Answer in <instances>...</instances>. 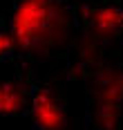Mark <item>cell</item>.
<instances>
[{"label":"cell","instance_id":"cell-1","mask_svg":"<svg viewBox=\"0 0 123 130\" xmlns=\"http://www.w3.org/2000/svg\"><path fill=\"white\" fill-rule=\"evenodd\" d=\"M74 23L76 9L69 0H16L7 29L16 54L27 61L63 52Z\"/></svg>","mask_w":123,"mask_h":130},{"label":"cell","instance_id":"cell-2","mask_svg":"<svg viewBox=\"0 0 123 130\" xmlns=\"http://www.w3.org/2000/svg\"><path fill=\"white\" fill-rule=\"evenodd\" d=\"M34 81L29 65L23 56H9L0 61V115H20L29 110Z\"/></svg>","mask_w":123,"mask_h":130},{"label":"cell","instance_id":"cell-3","mask_svg":"<svg viewBox=\"0 0 123 130\" xmlns=\"http://www.w3.org/2000/svg\"><path fill=\"white\" fill-rule=\"evenodd\" d=\"M27 112L31 115V121L38 130H65L67 126L65 101L49 83L34 81Z\"/></svg>","mask_w":123,"mask_h":130},{"label":"cell","instance_id":"cell-4","mask_svg":"<svg viewBox=\"0 0 123 130\" xmlns=\"http://www.w3.org/2000/svg\"><path fill=\"white\" fill-rule=\"evenodd\" d=\"M81 20L85 29L101 40L123 38V7L116 5H96L81 9Z\"/></svg>","mask_w":123,"mask_h":130},{"label":"cell","instance_id":"cell-5","mask_svg":"<svg viewBox=\"0 0 123 130\" xmlns=\"http://www.w3.org/2000/svg\"><path fill=\"white\" fill-rule=\"evenodd\" d=\"M14 54H16L14 38H11L9 29L5 25V27H0V61H2V58H9V56H14Z\"/></svg>","mask_w":123,"mask_h":130}]
</instances>
